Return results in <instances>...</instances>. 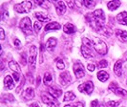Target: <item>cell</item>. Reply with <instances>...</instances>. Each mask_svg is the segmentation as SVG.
<instances>
[{
    "label": "cell",
    "mask_w": 127,
    "mask_h": 107,
    "mask_svg": "<svg viewBox=\"0 0 127 107\" xmlns=\"http://www.w3.org/2000/svg\"><path fill=\"white\" fill-rule=\"evenodd\" d=\"M86 20L90 24V26L95 29V31H99L102 27H104L105 23V14L103 13L101 9L96 10L93 13H88L86 14Z\"/></svg>",
    "instance_id": "6da1fadb"
},
{
    "label": "cell",
    "mask_w": 127,
    "mask_h": 107,
    "mask_svg": "<svg viewBox=\"0 0 127 107\" xmlns=\"http://www.w3.org/2000/svg\"><path fill=\"white\" fill-rule=\"evenodd\" d=\"M91 42H92V45H93L94 49H95L99 55L104 56V55L107 54L108 48H107V45H106V43H105L104 41H102V40H100V39H98V38H96V37H93L92 40H91Z\"/></svg>",
    "instance_id": "7a4b0ae2"
},
{
    "label": "cell",
    "mask_w": 127,
    "mask_h": 107,
    "mask_svg": "<svg viewBox=\"0 0 127 107\" xmlns=\"http://www.w3.org/2000/svg\"><path fill=\"white\" fill-rule=\"evenodd\" d=\"M81 54L85 58H90L94 57V53L92 50V42L88 38H83L82 45H81Z\"/></svg>",
    "instance_id": "3957f363"
},
{
    "label": "cell",
    "mask_w": 127,
    "mask_h": 107,
    "mask_svg": "<svg viewBox=\"0 0 127 107\" xmlns=\"http://www.w3.org/2000/svg\"><path fill=\"white\" fill-rule=\"evenodd\" d=\"M32 7V4L30 1H23V2H21L19 4H16L14 6V9L19 13H28L31 12Z\"/></svg>",
    "instance_id": "277c9868"
},
{
    "label": "cell",
    "mask_w": 127,
    "mask_h": 107,
    "mask_svg": "<svg viewBox=\"0 0 127 107\" xmlns=\"http://www.w3.org/2000/svg\"><path fill=\"white\" fill-rule=\"evenodd\" d=\"M19 28L23 31L25 35H31L32 34V22L29 17H24L19 22Z\"/></svg>",
    "instance_id": "5b68a950"
},
{
    "label": "cell",
    "mask_w": 127,
    "mask_h": 107,
    "mask_svg": "<svg viewBox=\"0 0 127 107\" xmlns=\"http://www.w3.org/2000/svg\"><path fill=\"white\" fill-rule=\"evenodd\" d=\"M41 99H42V101L48 105V107H59V102L51 94L42 95Z\"/></svg>",
    "instance_id": "8992f818"
},
{
    "label": "cell",
    "mask_w": 127,
    "mask_h": 107,
    "mask_svg": "<svg viewBox=\"0 0 127 107\" xmlns=\"http://www.w3.org/2000/svg\"><path fill=\"white\" fill-rule=\"evenodd\" d=\"M36 57H37V49L34 45H32L30 48V56H29V64H30V68L32 69H35Z\"/></svg>",
    "instance_id": "52a82bcc"
},
{
    "label": "cell",
    "mask_w": 127,
    "mask_h": 107,
    "mask_svg": "<svg viewBox=\"0 0 127 107\" xmlns=\"http://www.w3.org/2000/svg\"><path fill=\"white\" fill-rule=\"evenodd\" d=\"M94 90V84L93 82L91 81H87L85 83H82L78 86V91L81 92V93H84V94L87 95H91L92 92Z\"/></svg>",
    "instance_id": "ba28073f"
},
{
    "label": "cell",
    "mask_w": 127,
    "mask_h": 107,
    "mask_svg": "<svg viewBox=\"0 0 127 107\" xmlns=\"http://www.w3.org/2000/svg\"><path fill=\"white\" fill-rule=\"evenodd\" d=\"M109 89H110L113 93H115V94L118 95V96H120V97H127L126 90H124V89L117 86V84L114 83V82H112V83L109 85Z\"/></svg>",
    "instance_id": "9c48e42d"
},
{
    "label": "cell",
    "mask_w": 127,
    "mask_h": 107,
    "mask_svg": "<svg viewBox=\"0 0 127 107\" xmlns=\"http://www.w3.org/2000/svg\"><path fill=\"white\" fill-rule=\"evenodd\" d=\"M74 72L75 75L77 78H82L83 76H85V72H84V66L82 65V63H80L79 61L74 64Z\"/></svg>",
    "instance_id": "30bf717a"
},
{
    "label": "cell",
    "mask_w": 127,
    "mask_h": 107,
    "mask_svg": "<svg viewBox=\"0 0 127 107\" xmlns=\"http://www.w3.org/2000/svg\"><path fill=\"white\" fill-rule=\"evenodd\" d=\"M56 8H57V12L59 15H63L66 13V5L63 1H57L56 3Z\"/></svg>",
    "instance_id": "8fae6325"
},
{
    "label": "cell",
    "mask_w": 127,
    "mask_h": 107,
    "mask_svg": "<svg viewBox=\"0 0 127 107\" xmlns=\"http://www.w3.org/2000/svg\"><path fill=\"white\" fill-rule=\"evenodd\" d=\"M59 80H60V83H61L63 86H67V84H68L71 80L70 74H69L68 72H64L62 74H60V78H59Z\"/></svg>",
    "instance_id": "7c38bea8"
},
{
    "label": "cell",
    "mask_w": 127,
    "mask_h": 107,
    "mask_svg": "<svg viewBox=\"0 0 127 107\" xmlns=\"http://www.w3.org/2000/svg\"><path fill=\"white\" fill-rule=\"evenodd\" d=\"M4 84H5V88L8 90H12L14 87V82H13V77L11 76H6L5 79H4Z\"/></svg>",
    "instance_id": "4fadbf2b"
},
{
    "label": "cell",
    "mask_w": 127,
    "mask_h": 107,
    "mask_svg": "<svg viewBox=\"0 0 127 107\" xmlns=\"http://www.w3.org/2000/svg\"><path fill=\"white\" fill-rule=\"evenodd\" d=\"M33 97H34V90L31 88V87L26 89L25 91H24V93H23V99L26 100V101L32 100V99H33Z\"/></svg>",
    "instance_id": "5bb4252c"
},
{
    "label": "cell",
    "mask_w": 127,
    "mask_h": 107,
    "mask_svg": "<svg viewBox=\"0 0 127 107\" xmlns=\"http://www.w3.org/2000/svg\"><path fill=\"white\" fill-rule=\"evenodd\" d=\"M114 72L118 76H121L122 74V60H118L114 65Z\"/></svg>",
    "instance_id": "9a60e30c"
},
{
    "label": "cell",
    "mask_w": 127,
    "mask_h": 107,
    "mask_svg": "<svg viewBox=\"0 0 127 107\" xmlns=\"http://www.w3.org/2000/svg\"><path fill=\"white\" fill-rule=\"evenodd\" d=\"M116 36L122 42H126L127 41V32L122 31V30H117L116 31Z\"/></svg>",
    "instance_id": "2e32d148"
},
{
    "label": "cell",
    "mask_w": 127,
    "mask_h": 107,
    "mask_svg": "<svg viewBox=\"0 0 127 107\" xmlns=\"http://www.w3.org/2000/svg\"><path fill=\"white\" fill-rule=\"evenodd\" d=\"M34 17L37 18L40 22H49L51 20V17L44 14L43 13H34Z\"/></svg>",
    "instance_id": "e0dca14e"
},
{
    "label": "cell",
    "mask_w": 127,
    "mask_h": 107,
    "mask_svg": "<svg viewBox=\"0 0 127 107\" xmlns=\"http://www.w3.org/2000/svg\"><path fill=\"white\" fill-rule=\"evenodd\" d=\"M117 20L121 23V24H123V25L127 26V13L126 12H122V13H119L117 15Z\"/></svg>",
    "instance_id": "ac0fdd59"
},
{
    "label": "cell",
    "mask_w": 127,
    "mask_h": 107,
    "mask_svg": "<svg viewBox=\"0 0 127 107\" xmlns=\"http://www.w3.org/2000/svg\"><path fill=\"white\" fill-rule=\"evenodd\" d=\"M49 93L53 96V97H55L56 99L57 98H59L61 94H62V91L60 90V89H57L56 87H54V86H51L50 88H49Z\"/></svg>",
    "instance_id": "d6986e66"
},
{
    "label": "cell",
    "mask_w": 127,
    "mask_h": 107,
    "mask_svg": "<svg viewBox=\"0 0 127 107\" xmlns=\"http://www.w3.org/2000/svg\"><path fill=\"white\" fill-rule=\"evenodd\" d=\"M121 1H119V0H116V1H110L107 3V7H108V9L110 11H115V10H117L119 7L121 6Z\"/></svg>",
    "instance_id": "ffe728a7"
},
{
    "label": "cell",
    "mask_w": 127,
    "mask_h": 107,
    "mask_svg": "<svg viewBox=\"0 0 127 107\" xmlns=\"http://www.w3.org/2000/svg\"><path fill=\"white\" fill-rule=\"evenodd\" d=\"M61 28L60 24H58L57 22H51L49 24L45 26V31H50V30H59Z\"/></svg>",
    "instance_id": "44dd1931"
},
{
    "label": "cell",
    "mask_w": 127,
    "mask_h": 107,
    "mask_svg": "<svg viewBox=\"0 0 127 107\" xmlns=\"http://www.w3.org/2000/svg\"><path fill=\"white\" fill-rule=\"evenodd\" d=\"M98 33H100L101 35H103L104 36H107V37H110L111 36H112V34H113V32L112 30L107 27V26H104V27H102L101 29L98 31Z\"/></svg>",
    "instance_id": "7402d4cb"
},
{
    "label": "cell",
    "mask_w": 127,
    "mask_h": 107,
    "mask_svg": "<svg viewBox=\"0 0 127 107\" xmlns=\"http://www.w3.org/2000/svg\"><path fill=\"white\" fill-rule=\"evenodd\" d=\"M56 45H57V39L53 37L49 38L48 41H47V43H46V48L49 51H53L54 48L56 47Z\"/></svg>",
    "instance_id": "603a6c76"
},
{
    "label": "cell",
    "mask_w": 127,
    "mask_h": 107,
    "mask_svg": "<svg viewBox=\"0 0 127 107\" xmlns=\"http://www.w3.org/2000/svg\"><path fill=\"white\" fill-rule=\"evenodd\" d=\"M9 67H10V69L12 70V71H13V73H18V74H20V72H21L20 66L15 61H10L9 62Z\"/></svg>",
    "instance_id": "cb8c5ba5"
},
{
    "label": "cell",
    "mask_w": 127,
    "mask_h": 107,
    "mask_svg": "<svg viewBox=\"0 0 127 107\" xmlns=\"http://www.w3.org/2000/svg\"><path fill=\"white\" fill-rule=\"evenodd\" d=\"M63 31L66 33V34H73L76 32V27L73 25L72 23H67L65 24L63 27Z\"/></svg>",
    "instance_id": "d4e9b609"
},
{
    "label": "cell",
    "mask_w": 127,
    "mask_h": 107,
    "mask_svg": "<svg viewBox=\"0 0 127 107\" xmlns=\"http://www.w3.org/2000/svg\"><path fill=\"white\" fill-rule=\"evenodd\" d=\"M97 78L101 82H105L109 78V74L105 71H100L97 73Z\"/></svg>",
    "instance_id": "484cf974"
},
{
    "label": "cell",
    "mask_w": 127,
    "mask_h": 107,
    "mask_svg": "<svg viewBox=\"0 0 127 107\" xmlns=\"http://www.w3.org/2000/svg\"><path fill=\"white\" fill-rule=\"evenodd\" d=\"M75 99H76V95L74 94V92H72V91H68V92H66V93H65L63 101H74Z\"/></svg>",
    "instance_id": "4316f807"
},
{
    "label": "cell",
    "mask_w": 127,
    "mask_h": 107,
    "mask_svg": "<svg viewBox=\"0 0 127 107\" xmlns=\"http://www.w3.org/2000/svg\"><path fill=\"white\" fill-rule=\"evenodd\" d=\"M52 81H53V77H52L51 74L50 73H45L44 78H43V82H44L45 85H50Z\"/></svg>",
    "instance_id": "83f0119b"
},
{
    "label": "cell",
    "mask_w": 127,
    "mask_h": 107,
    "mask_svg": "<svg viewBox=\"0 0 127 107\" xmlns=\"http://www.w3.org/2000/svg\"><path fill=\"white\" fill-rule=\"evenodd\" d=\"M83 5L86 7V8H88V9H93V8L96 5V2H95V1L85 0V1H83Z\"/></svg>",
    "instance_id": "f1b7e54d"
},
{
    "label": "cell",
    "mask_w": 127,
    "mask_h": 107,
    "mask_svg": "<svg viewBox=\"0 0 127 107\" xmlns=\"http://www.w3.org/2000/svg\"><path fill=\"white\" fill-rule=\"evenodd\" d=\"M64 107H84V104L80 101H77V102H75V103H71V104H67Z\"/></svg>",
    "instance_id": "f546056e"
},
{
    "label": "cell",
    "mask_w": 127,
    "mask_h": 107,
    "mask_svg": "<svg viewBox=\"0 0 127 107\" xmlns=\"http://www.w3.org/2000/svg\"><path fill=\"white\" fill-rule=\"evenodd\" d=\"M108 66V62L106 61V60H104V59H102L100 61H98L97 63V67L100 69V68H105V67H107Z\"/></svg>",
    "instance_id": "4dcf8cb0"
},
{
    "label": "cell",
    "mask_w": 127,
    "mask_h": 107,
    "mask_svg": "<svg viewBox=\"0 0 127 107\" xmlns=\"http://www.w3.org/2000/svg\"><path fill=\"white\" fill-rule=\"evenodd\" d=\"M33 27H34V31L36 32V33H38L39 30L42 28V24H41L40 21H36V22L33 24Z\"/></svg>",
    "instance_id": "1f68e13d"
},
{
    "label": "cell",
    "mask_w": 127,
    "mask_h": 107,
    "mask_svg": "<svg viewBox=\"0 0 127 107\" xmlns=\"http://www.w3.org/2000/svg\"><path fill=\"white\" fill-rule=\"evenodd\" d=\"M57 67L58 68V69L60 70H63L64 68H65V64H64L63 60H61V59H59L58 61L57 62Z\"/></svg>",
    "instance_id": "d6a6232c"
},
{
    "label": "cell",
    "mask_w": 127,
    "mask_h": 107,
    "mask_svg": "<svg viewBox=\"0 0 127 107\" xmlns=\"http://www.w3.org/2000/svg\"><path fill=\"white\" fill-rule=\"evenodd\" d=\"M35 3L37 4L38 6H42V7H45V8L48 6V3L46 1H35Z\"/></svg>",
    "instance_id": "836d02e7"
},
{
    "label": "cell",
    "mask_w": 127,
    "mask_h": 107,
    "mask_svg": "<svg viewBox=\"0 0 127 107\" xmlns=\"http://www.w3.org/2000/svg\"><path fill=\"white\" fill-rule=\"evenodd\" d=\"M119 105V102H115V101H109L107 103V106L108 107H116Z\"/></svg>",
    "instance_id": "e575fe53"
},
{
    "label": "cell",
    "mask_w": 127,
    "mask_h": 107,
    "mask_svg": "<svg viewBox=\"0 0 127 107\" xmlns=\"http://www.w3.org/2000/svg\"><path fill=\"white\" fill-rule=\"evenodd\" d=\"M14 45H15V47H16L17 49H20V48H21V42L19 41V39L16 38V39L14 40Z\"/></svg>",
    "instance_id": "d590c367"
},
{
    "label": "cell",
    "mask_w": 127,
    "mask_h": 107,
    "mask_svg": "<svg viewBox=\"0 0 127 107\" xmlns=\"http://www.w3.org/2000/svg\"><path fill=\"white\" fill-rule=\"evenodd\" d=\"M0 38H1V40H4L5 39V33H4V30H3V28H0Z\"/></svg>",
    "instance_id": "8d00e7d4"
},
{
    "label": "cell",
    "mask_w": 127,
    "mask_h": 107,
    "mask_svg": "<svg viewBox=\"0 0 127 107\" xmlns=\"http://www.w3.org/2000/svg\"><path fill=\"white\" fill-rule=\"evenodd\" d=\"M13 79L15 80V82L19 81V74L18 73H13Z\"/></svg>",
    "instance_id": "74e56055"
},
{
    "label": "cell",
    "mask_w": 127,
    "mask_h": 107,
    "mask_svg": "<svg viewBox=\"0 0 127 107\" xmlns=\"http://www.w3.org/2000/svg\"><path fill=\"white\" fill-rule=\"evenodd\" d=\"M87 68H88V70H89L90 72H93L94 70H95V66L94 65V64H88V66H87Z\"/></svg>",
    "instance_id": "f35d334b"
},
{
    "label": "cell",
    "mask_w": 127,
    "mask_h": 107,
    "mask_svg": "<svg viewBox=\"0 0 127 107\" xmlns=\"http://www.w3.org/2000/svg\"><path fill=\"white\" fill-rule=\"evenodd\" d=\"M97 104H98L97 100H95V101H92V103H91V107H96L97 106Z\"/></svg>",
    "instance_id": "ab89813d"
},
{
    "label": "cell",
    "mask_w": 127,
    "mask_h": 107,
    "mask_svg": "<svg viewBox=\"0 0 127 107\" xmlns=\"http://www.w3.org/2000/svg\"><path fill=\"white\" fill-rule=\"evenodd\" d=\"M21 63H22L23 65H25V64H26V61H25V57H24V54H21Z\"/></svg>",
    "instance_id": "60d3db41"
},
{
    "label": "cell",
    "mask_w": 127,
    "mask_h": 107,
    "mask_svg": "<svg viewBox=\"0 0 127 107\" xmlns=\"http://www.w3.org/2000/svg\"><path fill=\"white\" fill-rule=\"evenodd\" d=\"M75 1H68V5H69V7H71V8H74V5H75Z\"/></svg>",
    "instance_id": "b9f144b4"
},
{
    "label": "cell",
    "mask_w": 127,
    "mask_h": 107,
    "mask_svg": "<svg viewBox=\"0 0 127 107\" xmlns=\"http://www.w3.org/2000/svg\"><path fill=\"white\" fill-rule=\"evenodd\" d=\"M30 107H40V106H39V104H38V103L34 102V103H32V104L30 105Z\"/></svg>",
    "instance_id": "7bdbcfd3"
},
{
    "label": "cell",
    "mask_w": 127,
    "mask_h": 107,
    "mask_svg": "<svg viewBox=\"0 0 127 107\" xmlns=\"http://www.w3.org/2000/svg\"><path fill=\"white\" fill-rule=\"evenodd\" d=\"M7 16H9V13H7V12H5V13H4V15H3V17H2V19L6 18Z\"/></svg>",
    "instance_id": "ee69618b"
},
{
    "label": "cell",
    "mask_w": 127,
    "mask_h": 107,
    "mask_svg": "<svg viewBox=\"0 0 127 107\" xmlns=\"http://www.w3.org/2000/svg\"><path fill=\"white\" fill-rule=\"evenodd\" d=\"M40 47H41V48H40V50H41V51H43V50H44V45H43V44H41V45H40Z\"/></svg>",
    "instance_id": "f6af8a7d"
},
{
    "label": "cell",
    "mask_w": 127,
    "mask_h": 107,
    "mask_svg": "<svg viewBox=\"0 0 127 107\" xmlns=\"http://www.w3.org/2000/svg\"><path fill=\"white\" fill-rule=\"evenodd\" d=\"M124 59L127 60V52H125V54H124Z\"/></svg>",
    "instance_id": "bcb514c9"
},
{
    "label": "cell",
    "mask_w": 127,
    "mask_h": 107,
    "mask_svg": "<svg viewBox=\"0 0 127 107\" xmlns=\"http://www.w3.org/2000/svg\"><path fill=\"white\" fill-rule=\"evenodd\" d=\"M126 83H127V81H126Z\"/></svg>",
    "instance_id": "7dc6e473"
}]
</instances>
